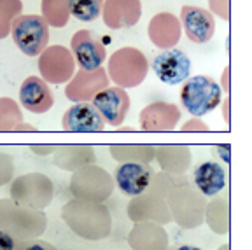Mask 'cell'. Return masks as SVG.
I'll use <instances>...</instances> for the list:
<instances>
[{
  "mask_svg": "<svg viewBox=\"0 0 252 250\" xmlns=\"http://www.w3.org/2000/svg\"><path fill=\"white\" fill-rule=\"evenodd\" d=\"M93 107L100 112L105 125L121 126L130 110V96L123 88H105L94 93Z\"/></svg>",
  "mask_w": 252,
  "mask_h": 250,
  "instance_id": "cell-4",
  "label": "cell"
},
{
  "mask_svg": "<svg viewBox=\"0 0 252 250\" xmlns=\"http://www.w3.org/2000/svg\"><path fill=\"white\" fill-rule=\"evenodd\" d=\"M11 35L21 53L27 56H39L46 51L49 42V25L42 16H18L11 23Z\"/></svg>",
  "mask_w": 252,
  "mask_h": 250,
  "instance_id": "cell-2",
  "label": "cell"
},
{
  "mask_svg": "<svg viewBox=\"0 0 252 250\" xmlns=\"http://www.w3.org/2000/svg\"><path fill=\"white\" fill-rule=\"evenodd\" d=\"M220 86L209 75H194L184 81L181 90V102L184 109L194 118H203L220 103Z\"/></svg>",
  "mask_w": 252,
  "mask_h": 250,
  "instance_id": "cell-1",
  "label": "cell"
},
{
  "mask_svg": "<svg viewBox=\"0 0 252 250\" xmlns=\"http://www.w3.org/2000/svg\"><path fill=\"white\" fill-rule=\"evenodd\" d=\"M153 72L161 82L175 86L189 79L191 60L181 49H166L153 60Z\"/></svg>",
  "mask_w": 252,
  "mask_h": 250,
  "instance_id": "cell-3",
  "label": "cell"
},
{
  "mask_svg": "<svg viewBox=\"0 0 252 250\" xmlns=\"http://www.w3.org/2000/svg\"><path fill=\"white\" fill-rule=\"evenodd\" d=\"M72 53L75 62L84 72H96L102 68L107 58L105 46L96 40L90 31H79L72 40Z\"/></svg>",
  "mask_w": 252,
  "mask_h": 250,
  "instance_id": "cell-6",
  "label": "cell"
},
{
  "mask_svg": "<svg viewBox=\"0 0 252 250\" xmlns=\"http://www.w3.org/2000/svg\"><path fill=\"white\" fill-rule=\"evenodd\" d=\"M217 151L220 153V157H222V159L229 164V145H219V147H217Z\"/></svg>",
  "mask_w": 252,
  "mask_h": 250,
  "instance_id": "cell-14",
  "label": "cell"
},
{
  "mask_svg": "<svg viewBox=\"0 0 252 250\" xmlns=\"http://www.w3.org/2000/svg\"><path fill=\"white\" fill-rule=\"evenodd\" d=\"M173 250H201L198 247H193V245H181V247H175Z\"/></svg>",
  "mask_w": 252,
  "mask_h": 250,
  "instance_id": "cell-15",
  "label": "cell"
},
{
  "mask_svg": "<svg viewBox=\"0 0 252 250\" xmlns=\"http://www.w3.org/2000/svg\"><path fill=\"white\" fill-rule=\"evenodd\" d=\"M194 186L205 196H216L226 186V172L217 161H203L194 168Z\"/></svg>",
  "mask_w": 252,
  "mask_h": 250,
  "instance_id": "cell-10",
  "label": "cell"
},
{
  "mask_svg": "<svg viewBox=\"0 0 252 250\" xmlns=\"http://www.w3.org/2000/svg\"><path fill=\"white\" fill-rule=\"evenodd\" d=\"M181 21L186 35L196 44H207L216 33V20L210 11L194 5H184L181 9Z\"/></svg>",
  "mask_w": 252,
  "mask_h": 250,
  "instance_id": "cell-5",
  "label": "cell"
},
{
  "mask_svg": "<svg viewBox=\"0 0 252 250\" xmlns=\"http://www.w3.org/2000/svg\"><path fill=\"white\" fill-rule=\"evenodd\" d=\"M151 180H153V172L144 163L128 161V163L119 164L116 170L118 188L126 196H140L142 192H146Z\"/></svg>",
  "mask_w": 252,
  "mask_h": 250,
  "instance_id": "cell-8",
  "label": "cell"
},
{
  "mask_svg": "<svg viewBox=\"0 0 252 250\" xmlns=\"http://www.w3.org/2000/svg\"><path fill=\"white\" fill-rule=\"evenodd\" d=\"M20 102L33 114H44L53 107V93L44 79L30 75L20 88Z\"/></svg>",
  "mask_w": 252,
  "mask_h": 250,
  "instance_id": "cell-9",
  "label": "cell"
},
{
  "mask_svg": "<svg viewBox=\"0 0 252 250\" xmlns=\"http://www.w3.org/2000/svg\"><path fill=\"white\" fill-rule=\"evenodd\" d=\"M20 250H56L51 243L42 240H30V242H20Z\"/></svg>",
  "mask_w": 252,
  "mask_h": 250,
  "instance_id": "cell-12",
  "label": "cell"
},
{
  "mask_svg": "<svg viewBox=\"0 0 252 250\" xmlns=\"http://www.w3.org/2000/svg\"><path fill=\"white\" fill-rule=\"evenodd\" d=\"M65 7L79 21H94L103 12L105 0H63Z\"/></svg>",
  "mask_w": 252,
  "mask_h": 250,
  "instance_id": "cell-11",
  "label": "cell"
},
{
  "mask_svg": "<svg viewBox=\"0 0 252 250\" xmlns=\"http://www.w3.org/2000/svg\"><path fill=\"white\" fill-rule=\"evenodd\" d=\"M62 126L65 131L70 133H98L103 131L105 121L100 112L90 102H81L72 105L65 112L62 119Z\"/></svg>",
  "mask_w": 252,
  "mask_h": 250,
  "instance_id": "cell-7",
  "label": "cell"
},
{
  "mask_svg": "<svg viewBox=\"0 0 252 250\" xmlns=\"http://www.w3.org/2000/svg\"><path fill=\"white\" fill-rule=\"evenodd\" d=\"M0 250H20V242L5 231H0Z\"/></svg>",
  "mask_w": 252,
  "mask_h": 250,
  "instance_id": "cell-13",
  "label": "cell"
}]
</instances>
